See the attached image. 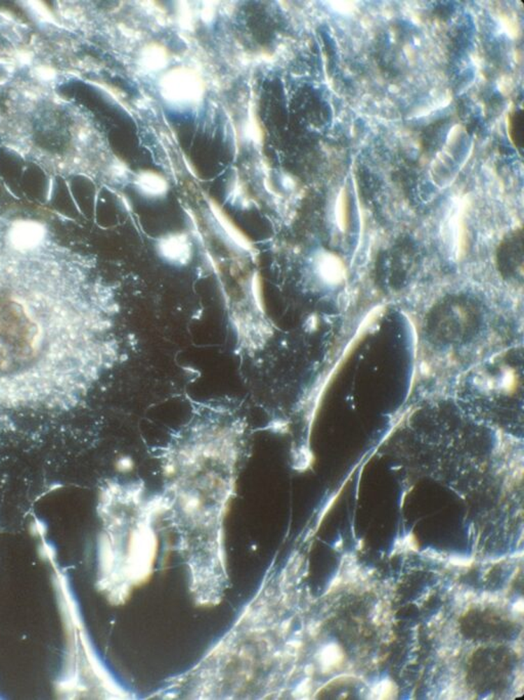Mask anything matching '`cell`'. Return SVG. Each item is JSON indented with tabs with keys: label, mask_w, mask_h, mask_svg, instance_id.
Returning a JSON list of instances; mask_svg holds the SVG:
<instances>
[{
	"label": "cell",
	"mask_w": 524,
	"mask_h": 700,
	"mask_svg": "<svg viewBox=\"0 0 524 700\" xmlns=\"http://www.w3.org/2000/svg\"><path fill=\"white\" fill-rule=\"evenodd\" d=\"M159 255L174 265H185L191 260L192 245L185 234H171L158 244Z\"/></svg>",
	"instance_id": "obj_2"
},
{
	"label": "cell",
	"mask_w": 524,
	"mask_h": 700,
	"mask_svg": "<svg viewBox=\"0 0 524 700\" xmlns=\"http://www.w3.org/2000/svg\"><path fill=\"white\" fill-rule=\"evenodd\" d=\"M114 314L92 257L0 198V418L78 409L116 360Z\"/></svg>",
	"instance_id": "obj_1"
},
{
	"label": "cell",
	"mask_w": 524,
	"mask_h": 700,
	"mask_svg": "<svg viewBox=\"0 0 524 700\" xmlns=\"http://www.w3.org/2000/svg\"><path fill=\"white\" fill-rule=\"evenodd\" d=\"M214 214H215L218 223H220L221 229L225 232V234H227V238L231 240V242L235 243V245L241 249L250 251L252 249V245L249 239L236 227L235 223H233L227 214H223L222 210L218 207L214 208Z\"/></svg>",
	"instance_id": "obj_4"
},
{
	"label": "cell",
	"mask_w": 524,
	"mask_h": 700,
	"mask_svg": "<svg viewBox=\"0 0 524 700\" xmlns=\"http://www.w3.org/2000/svg\"><path fill=\"white\" fill-rule=\"evenodd\" d=\"M136 185L146 196L160 197L167 192L168 185L160 174L155 172H141L136 177Z\"/></svg>",
	"instance_id": "obj_3"
},
{
	"label": "cell",
	"mask_w": 524,
	"mask_h": 700,
	"mask_svg": "<svg viewBox=\"0 0 524 700\" xmlns=\"http://www.w3.org/2000/svg\"><path fill=\"white\" fill-rule=\"evenodd\" d=\"M320 272L323 276L331 281H336L342 276L341 265L338 262L337 259L332 257H325L320 263Z\"/></svg>",
	"instance_id": "obj_5"
},
{
	"label": "cell",
	"mask_w": 524,
	"mask_h": 700,
	"mask_svg": "<svg viewBox=\"0 0 524 700\" xmlns=\"http://www.w3.org/2000/svg\"><path fill=\"white\" fill-rule=\"evenodd\" d=\"M342 654L337 650V647L330 646L327 648L322 654L323 662L328 664V666H335L338 662H340V659H341Z\"/></svg>",
	"instance_id": "obj_6"
}]
</instances>
